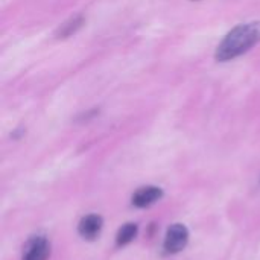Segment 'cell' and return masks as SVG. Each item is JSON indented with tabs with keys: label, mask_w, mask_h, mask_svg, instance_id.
<instances>
[{
	"label": "cell",
	"mask_w": 260,
	"mask_h": 260,
	"mask_svg": "<svg viewBox=\"0 0 260 260\" xmlns=\"http://www.w3.org/2000/svg\"><path fill=\"white\" fill-rule=\"evenodd\" d=\"M260 43V21L242 23L233 27L219 43L215 58L219 62L232 61Z\"/></svg>",
	"instance_id": "cell-1"
},
{
	"label": "cell",
	"mask_w": 260,
	"mask_h": 260,
	"mask_svg": "<svg viewBox=\"0 0 260 260\" xmlns=\"http://www.w3.org/2000/svg\"><path fill=\"white\" fill-rule=\"evenodd\" d=\"M189 241V232L183 224H174L165 238V250L168 253H178L181 251Z\"/></svg>",
	"instance_id": "cell-2"
},
{
	"label": "cell",
	"mask_w": 260,
	"mask_h": 260,
	"mask_svg": "<svg viewBox=\"0 0 260 260\" xmlns=\"http://www.w3.org/2000/svg\"><path fill=\"white\" fill-rule=\"evenodd\" d=\"M163 192L160 187H154V186H148V187H142L140 190H137L133 197V204L136 207H149L154 203H157L161 198Z\"/></svg>",
	"instance_id": "cell-3"
},
{
	"label": "cell",
	"mask_w": 260,
	"mask_h": 260,
	"mask_svg": "<svg viewBox=\"0 0 260 260\" xmlns=\"http://www.w3.org/2000/svg\"><path fill=\"white\" fill-rule=\"evenodd\" d=\"M101 229H102V218L98 215H88L82 218L78 227L79 235L84 239H94L101 233Z\"/></svg>",
	"instance_id": "cell-4"
},
{
	"label": "cell",
	"mask_w": 260,
	"mask_h": 260,
	"mask_svg": "<svg viewBox=\"0 0 260 260\" xmlns=\"http://www.w3.org/2000/svg\"><path fill=\"white\" fill-rule=\"evenodd\" d=\"M50 250H49V244L44 238L35 239L32 242V245L29 247L24 260H46L49 256Z\"/></svg>",
	"instance_id": "cell-5"
},
{
	"label": "cell",
	"mask_w": 260,
	"mask_h": 260,
	"mask_svg": "<svg viewBox=\"0 0 260 260\" xmlns=\"http://www.w3.org/2000/svg\"><path fill=\"white\" fill-rule=\"evenodd\" d=\"M84 23V18L79 15V17H75V18H70L69 21H66L64 24H61V27L58 29L56 32V37L58 38H67L70 35H73Z\"/></svg>",
	"instance_id": "cell-6"
},
{
	"label": "cell",
	"mask_w": 260,
	"mask_h": 260,
	"mask_svg": "<svg viewBox=\"0 0 260 260\" xmlns=\"http://www.w3.org/2000/svg\"><path fill=\"white\" fill-rule=\"evenodd\" d=\"M137 236V225L136 224H125L117 233V245H126Z\"/></svg>",
	"instance_id": "cell-7"
}]
</instances>
